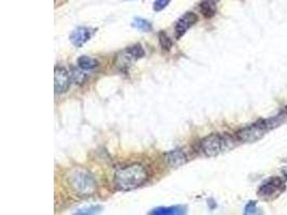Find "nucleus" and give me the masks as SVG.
Masks as SVG:
<instances>
[{
  "instance_id": "obj_12",
  "label": "nucleus",
  "mask_w": 287,
  "mask_h": 215,
  "mask_svg": "<svg viewBox=\"0 0 287 215\" xmlns=\"http://www.w3.org/2000/svg\"><path fill=\"white\" fill-rule=\"evenodd\" d=\"M98 65L99 64L97 60L94 59H90V57L86 55L79 57L78 59V66L81 68L82 70H93L96 67H98Z\"/></svg>"
},
{
  "instance_id": "obj_13",
  "label": "nucleus",
  "mask_w": 287,
  "mask_h": 215,
  "mask_svg": "<svg viewBox=\"0 0 287 215\" xmlns=\"http://www.w3.org/2000/svg\"><path fill=\"white\" fill-rule=\"evenodd\" d=\"M216 2H214L213 0H205L200 3V11L203 13L205 18H212L216 12V8H215Z\"/></svg>"
},
{
  "instance_id": "obj_8",
  "label": "nucleus",
  "mask_w": 287,
  "mask_h": 215,
  "mask_svg": "<svg viewBox=\"0 0 287 215\" xmlns=\"http://www.w3.org/2000/svg\"><path fill=\"white\" fill-rule=\"evenodd\" d=\"M90 37H92L90 29L86 27H79L72 31L69 39H70V42L74 46L81 48L90 39Z\"/></svg>"
},
{
  "instance_id": "obj_10",
  "label": "nucleus",
  "mask_w": 287,
  "mask_h": 215,
  "mask_svg": "<svg viewBox=\"0 0 287 215\" xmlns=\"http://www.w3.org/2000/svg\"><path fill=\"white\" fill-rule=\"evenodd\" d=\"M144 55H145V52L140 44L129 46V48H127L123 53V56L126 59V61H135L138 59H141L144 57Z\"/></svg>"
},
{
  "instance_id": "obj_17",
  "label": "nucleus",
  "mask_w": 287,
  "mask_h": 215,
  "mask_svg": "<svg viewBox=\"0 0 287 215\" xmlns=\"http://www.w3.org/2000/svg\"><path fill=\"white\" fill-rule=\"evenodd\" d=\"M170 3V0H155L153 6V10L155 12L163 11L164 8L168 7V4Z\"/></svg>"
},
{
  "instance_id": "obj_11",
  "label": "nucleus",
  "mask_w": 287,
  "mask_h": 215,
  "mask_svg": "<svg viewBox=\"0 0 287 215\" xmlns=\"http://www.w3.org/2000/svg\"><path fill=\"white\" fill-rule=\"evenodd\" d=\"M185 213H186V209L181 206L157 208L151 212V214H155V215H180V214H185Z\"/></svg>"
},
{
  "instance_id": "obj_15",
  "label": "nucleus",
  "mask_w": 287,
  "mask_h": 215,
  "mask_svg": "<svg viewBox=\"0 0 287 215\" xmlns=\"http://www.w3.org/2000/svg\"><path fill=\"white\" fill-rule=\"evenodd\" d=\"M70 77H71V81L76 84H83L87 78L86 73H84L82 70L74 69V68L71 69Z\"/></svg>"
},
{
  "instance_id": "obj_5",
  "label": "nucleus",
  "mask_w": 287,
  "mask_h": 215,
  "mask_svg": "<svg viewBox=\"0 0 287 215\" xmlns=\"http://www.w3.org/2000/svg\"><path fill=\"white\" fill-rule=\"evenodd\" d=\"M54 90L55 94L61 95V94L66 93L69 87H70L71 77L65 68L56 66L54 70Z\"/></svg>"
},
{
  "instance_id": "obj_19",
  "label": "nucleus",
  "mask_w": 287,
  "mask_h": 215,
  "mask_svg": "<svg viewBox=\"0 0 287 215\" xmlns=\"http://www.w3.org/2000/svg\"><path fill=\"white\" fill-rule=\"evenodd\" d=\"M256 211V202L251 201L246 208V214H252Z\"/></svg>"
},
{
  "instance_id": "obj_2",
  "label": "nucleus",
  "mask_w": 287,
  "mask_h": 215,
  "mask_svg": "<svg viewBox=\"0 0 287 215\" xmlns=\"http://www.w3.org/2000/svg\"><path fill=\"white\" fill-rule=\"evenodd\" d=\"M69 187L80 197H90L97 192V182L89 171L82 168H74L68 174Z\"/></svg>"
},
{
  "instance_id": "obj_20",
  "label": "nucleus",
  "mask_w": 287,
  "mask_h": 215,
  "mask_svg": "<svg viewBox=\"0 0 287 215\" xmlns=\"http://www.w3.org/2000/svg\"><path fill=\"white\" fill-rule=\"evenodd\" d=\"M284 114H285L286 117H287V107H286V109H285V112H284Z\"/></svg>"
},
{
  "instance_id": "obj_14",
  "label": "nucleus",
  "mask_w": 287,
  "mask_h": 215,
  "mask_svg": "<svg viewBox=\"0 0 287 215\" xmlns=\"http://www.w3.org/2000/svg\"><path fill=\"white\" fill-rule=\"evenodd\" d=\"M132 27H135L138 30L144 31V33H148V31L152 30V24L144 19L136 18L132 20Z\"/></svg>"
},
{
  "instance_id": "obj_6",
  "label": "nucleus",
  "mask_w": 287,
  "mask_h": 215,
  "mask_svg": "<svg viewBox=\"0 0 287 215\" xmlns=\"http://www.w3.org/2000/svg\"><path fill=\"white\" fill-rule=\"evenodd\" d=\"M198 22L197 14L194 12H187L185 13L182 18L179 19V20L175 24L174 31H175V38L178 40L182 38V37L187 33V30L193 27V26Z\"/></svg>"
},
{
  "instance_id": "obj_9",
  "label": "nucleus",
  "mask_w": 287,
  "mask_h": 215,
  "mask_svg": "<svg viewBox=\"0 0 287 215\" xmlns=\"http://www.w3.org/2000/svg\"><path fill=\"white\" fill-rule=\"evenodd\" d=\"M166 161L170 168L177 169V168L183 166L187 161V157L182 150L175 149L170 151L169 153L166 154Z\"/></svg>"
},
{
  "instance_id": "obj_7",
  "label": "nucleus",
  "mask_w": 287,
  "mask_h": 215,
  "mask_svg": "<svg viewBox=\"0 0 287 215\" xmlns=\"http://www.w3.org/2000/svg\"><path fill=\"white\" fill-rule=\"evenodd\" d=\"M283 188L284 183L282 182L280 177H271V179L263 183L262 186L259 187L258 195L265 198H269L278 195L279 193L283 191Z\"/></svg>"
},
{
  "instance_id": "obj_3",
  "label": "nucleus",
  "mask_w": 287,
  "mask_h": 215,
  "mask_svg": "<svg viewBox=\"0 0 287 215\" xmlns=\"http://www.w3.org/2000/svg\"><path fill=\"white\" fill-rule=\"evenodd\" d=\"M235 146V140L229 135L212 134L204 138L199 143V150L206 157H214Z\"/></svg>"
},
{
  "instance_id": "obj_4",
  "label": "nucleus",
  "mask_w": 287,
  "mask_h": 215,
  "mask_svg": "<svg viewBox=\"0 0 287 215\" xmlns=\"http://www.w3.org/2000/svg\"><path fill=\"white\" fill-rule=\"evenodd\" d=\"M269 120H260L258 123H255L248 127L240 130L237 134V138L241 142H256L259 139H262L265 134L270 130Z\"/></svg>"
},
{
  "instance_id": "obj_1",
  "label": "nucleus",
  "mask_w": 287,
  "mask_h": 215,
  "mask_svg": "<svg viewBox=\"0 0 287 215\" xmlns=\"http://www.w3.org/2000/svg\"><path fill=\"white\" fill-rule=\"evenodd\" d=\"M147 177L148 175L144 167L138 164L129 165L115 172L114 185L120 191H132L144 184Z\"/></svg>"
},
{
  "instance_id": "obj_18",
  "label": "nucleus",
  "mask_w": 287,
  "mask_h": 215,
  "mask_svg": "<svg viewBox=\"0 0 287 215\" xmlns=\"http://www.w3.org/2000/svg\"><path fill=\"white\" fill-rule=\"evenodd\" d=\"M100 211H102V207L94 206V207H89L87 209L79 210L76 214H95V213H99Z\"/></svg>"
},
{
  "instance_id": "obj_16",
  "label": "nucleus",
  "mask_w": 287,
  "mask_h": 215,
  "mask_svg": "<svg viewBox=\"0 0 287 215\" xmlns=\"http://www.w3.org/2000/svg\"><path fill=\"white\" fill-rule=\"evenodd\" d=\"M158 39H159V43H161V46L164 50L169 51L170 49L172 48L173 42H172L171 38H170V37L166 33H164V31H162V33H159Z\"/></svg>"
}]
</instances>
